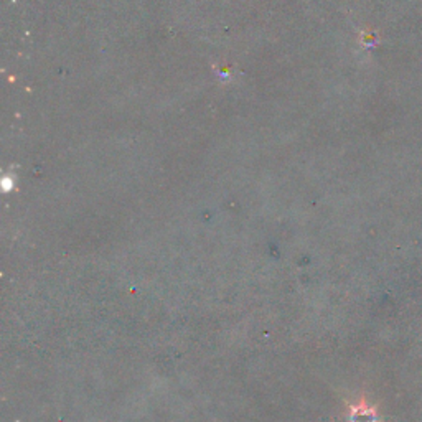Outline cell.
<instances>
[{"instance_id": "obj_1", "label": "cell", "mask_w": 422, "mask_h": 422, "mask_svg": "<svg viewBox=\"0 0 422 422\" xmlns=\"http://www.w3.org/2000/svg\"><path fill=\"white\" fill-rule=\"evenodd\" d=\"M350 422H378V416L369 406L358 404L351 408Z\"/></svg>"}]
</instances>
